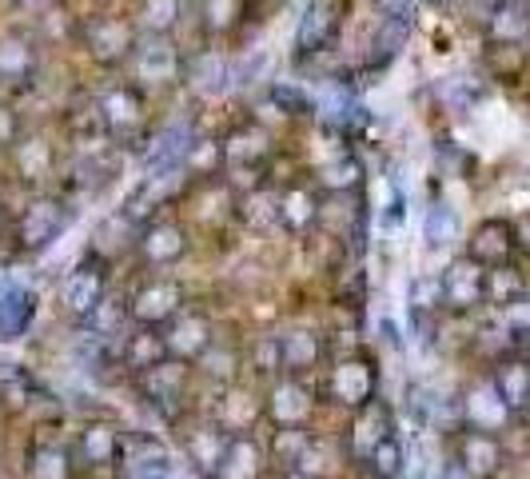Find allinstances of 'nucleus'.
<instances>
[{
  "label": "nucleus",
  "mask_w": 530,
  "mask_h": 479,
  "mask_svg": "<svg viewBox=\"0 0 530 479\" xmlns=\"http://www.w3.org/2000/svg\"><path fill=\"white\" fill-rule=\"evenodd\" d=\"M455 460L467 468L471 479H495L507 468V448L499 436L491 432H475V428H463L459 444H455Z\"/></svg>",
  "instance_id": "1"
},
{
  "label": "nucleus",
  "mask_w": 530,
  "mask_h": 479,
  "mask_svg": "<svg viewBox=\"0 0 530 479\" xmlns=\"http://www.w3.org/2000/svg\"><path fill=\"white\" fill-rule=\"evenodd\" d=\"M463 416H467V428H475V432H491V436L507 432V424L515 420V412L503 404V396L495 392L491 380L467 392V400H463Z\"/></svg>",
  "instance_id": "2"
},
{
  "label": "nucleus",
  "mask_w": 530,
  "mask_h": 479,
  "mask_svg": "<svg viewBox=\"0 0 530 479\" xmlns=\"http://www.w3.org/2000/svg\"><path fill=\"white\" fill-rule=\"evenodd\" d=\"M439 284H443V300H447L451 308H459V312H467V308H475V304L487 300V276H483V268H479L475 260L451 264V268L443 272Z\"/></svg>",
  "instance_id": "3"
},
{
  "label": "nucleus",
  "mask_w": 530,
  "mask_h": 479,
  "mask_svg": "<svg viewBox=\"0 0 530 479\" xmlns=\"http://www.w3.org/2000/svg\"><path fill=\"white\" fill-rule=\"evenodd\" d=\"M36 316V292L24 284H0V340L24 336V328Z\"/></svg>",
  "instance_id": "4"
},
{
  "label": "nucleus",
  "mask_w": 530,
  "mask_h": 479,
  "mask_svg": "<svg viewBox=\"0 0 530 479\" xmlns=\"http://www.w3.org/2000/svg\"><path fill=\"white\" fill-rule=\"evenodd\" d=\"M491 384H495V392L503 396V404H507L515 416H523V408L530 404V364L527 360H523V356L503 360V364L495 368Z\"/></svg>",
  "instance_id": "5"
},
{
  "label": "nucleus",
  "mask_w": 530,
  "mask_h": 479,
  "mask_svg": "<svg viewBox=\"0 0 530 479\" xmlns=\"http://www.w3.org/2000/svg\"><path fill=\"white\" fill-rule=\"evenodd\" d=\"M216 479H260V448L244 436H232L220 464H216Z\"/></svg>",
  "instance_id": "6"
},
{
  "label": "nucleus",
  "mask_w": 530,
  "mask_h": 479,
  "mask_svg": "<svg viewBox=\"0 0 530 479\" xmlns=\"http://www.w3.org/2000/svg\"><path fill=\"white\" fill-rule=\"evenodd\" d=\"M271 416L279 420L283 432H299V428L307 424V416H311L307 392H303L299 384H279L275 396H271Z\"/></svg>",
  "instance_id": "7"
},
{
  "label": "nucleus",
  "mask_w": 530,
  "mask_h": 479,
  "mask_svg": "<svg viewBox=\"0 0 530 479\" xmlns=\"http://www.w3.org/2000/svg\"><path fill=\"white\" fill-rule=\"evenodd\" d=\"M511 228L507 224H499V220H491V224H483L479 228V236H475V244H471V260L475 264H495V268H503L507 264V256H511Z\"/></svg>",
  "instance_id": "8"
},
{
  "label": "nucleus",
  "mask_w": 530,
  "mask_h": 479,
  "mask_svg": "<svg viewBox=\"0 0 530 479\" xmlns=\"http://www.w3.org/2000/svg\"><path fill=\"white\" fill-rule=\"evenodd\" d=\"M383 440H391V420H387V412L383 408H363V416H359V424H355V436H351V448H355V456H371Z\"/></svg>",
  "instance_id": "9"
},
{
  "label": "nucleus",
  "mask_w": 530,
  "mask_h": 479,
  "mask_svg": "<svg viewBox=\"0 0 530 479\" xmlns=\"http://www.w3.org/2000/svg\"><path fill=\"white\" fill-rule=\"evenodd\" d=\"M84 456H88V464L92 468H108L112 460H120V448H124V436L116 432V428H108V424H96V428H88L84 432Z\"/></svg>",
  "instance_id": "10"
},
{
  "label": "nucleus",
  "mask_w": 530,
  "mask_h": 479,
  "mask_svg": "<svg viewBox=\"0 0 530 479\" xmlns=\"http://www.w3.org/2000/svg\"><path fill=\"white\" fill-rule=\"evenodd\" d=\"M100 292H104L100 272L80 268V272H72L68 284H64V304H68L72 312H92V308L100 304Z\"/></svg>",
  "instance_id": "11"
},
{
  "label": "nucleus",
  "mask_w": 530,
  "mask_h": 479,
  "mask_svg": "<svg viewBox=\"0 0 530 479\" xmlns=\"http://www.w3.org/2000/svg\"><path fill=\"white\" fill-rule=\"evenodd\" d=\"M228 432L224 428H204V432H192L188 436V456H192V464L196 468H204V472H216V464H220V456H224V448H228Z\"/></svg>",
  "instance_id": "12"
},
{
  "label": "nucleus",
  "mask_w": 530,
  "mask_h": 479,
  "mask_svg": "<svg viewBox=\"0 0 530 479\" xmlns=\"http://www.w3.org/2000/svg\"><path fill=\"white\" fill-rule=\"evenodd\" d=\"M176 304H180V288H176V284H156V288L140 292V300H136V320H144V324L164 320V316L176 312Z\"/></svg>",
  "instance_id": "13"
},
{
  "label": "nucleus",
  "mask_w": 530,
  "mask_h": 479,
  "mask_svg": "<svg viewBox=\"0 0 530 479\" xmlns=\"http://www.w3.org/2000/svg\"><path fill=\"white\" fill-rule=\"evenodd\" d=\"M335 396L343 404H367L371 400V372L363 364H343L335 372Z\"/></svg>",
  "instance_id": "14"
},
{
  "label": "nucleus",
  "mask_w": 530,
  "mask_h": 479,
  "mask_svg": "<svg viewBox=\"0 0 530 479\" xmlns=\"http://www.w3.org/2000/svg\"><path fill=\"white\" fill-rule=\"evenodd\" d=\"M455 236H459V216H455V208L435 204V208L427 212V224H423L427 248H443V244H451Z\"/></svg>",
  "instance_id": "15"
},
{
  "label": "nucleus",
  "mask_w": 530,
  "mask_h": 479,
  "mask_svg": "<svg viewBox=\"0 0 530 479\" xmlns=\"http://www.w3.org/2000/svg\"><path fill=\"white\" fill-rule=\"evenodd\" d=\"M315 356H319V340L307 332H291L279 340V360L287 368H307V364H315Z\"/></svg>",
  "instance_id": "16"
},
{
  "label": "nucleus",
  "mask_w": 530,
  "mask_h": 479,
  "mask_svg": "<svg viewBox=\"0 0 530 479\" xmlns=\"http://www.w3.org/2000/svg\"><path fill=\"white\" fill-rule=\"evenodd\" d=\"M491 28H495V36H499V40H519V36H527L530 32V8L527 4H503V8L495 12Z\"/></svg>",
  "instance_id": "17"
},
{
  "label": "nucleus",
  "mask_w": 530,
  "mask_h": 479,
  "mask_svg": "<svg viewBox=\"0 0 530 479\" xmlns=\"http://www.w3.org/2000/svg\"><path fill=\"white\" fill-rule=\"evenodd\" d=\"M56 228H60L56 208H52V204H36V208L28 212V220H24V240H28V244H48V240L56 236Z\"/></svg>",
  "instance_id": "18"
},
{
  "label": "nucleus",
  "mask_w": 530,
  "mask_h": 479,
  "mask_svg": "<svg viewBox=\"0 0 530 479\" xmlns=\"http://www.w3.org/2000/svg\"><path fill=\"white\" fill-rule=\"evenodd\" d=\"M519 296H523V280H519V272L515 268H495L491 276H487V300H495V304H519Z\"/></svg>",
  "instance_id": "19"
},
{
  "label": "nucleus",
  "mask_w": 530,
  "mask_h": 479,
  "mask_svg": "<svg viewBox=\"0 0 530 479\" xmlns=\"http://www.w3.org/2000/svg\"><path fill=\"white\" fill-rule=\"evenodd\" d=\"M367 464H371L375 479H399L403 476V448H399V440H395V436L383 440V444L367 456Z\"/></svg>",
  "instance_id": "20"
},
{
  "label": "nucleus",
  "mask_w": 530,
  "mask_h": 479,
  "mask_svg": "<svg viewBox=\"0 0 530 479\" xmlns=\"http://www.w3.org/2000/svg\"><path fill=\"white\" fill-rule=\"evenodd\" d=\"M204 332H208V328H204L200 320H188V324H180V328L168 336V348H172V352H188V356H192V352H200V348L208 344V336H204Z\"/></svg>",
  "instance_id": "21"
},
{
  "label": "nucleus",
  "mask_w": 530,
  "mask_h": 479,
  "mask_svg": "<svg viewBox=\"0 0 530 479\" xmlns=\"http://www.w3.org/2000/svg\"><path fill=\"white\" fill-rule=\"evenodd\" d=\"M140 68H144V76H152V72H156V76H172V68H176L172 48H168V44H152V48L144 52V64H140Z\"/></svg>",
  "instance_id": "22"
},
{
  "label": "nucleus",
  "mask_w": 530,
  "mask_h": 479,
  "mask_svg": "<svg viewBox=\"0 0 530 479\" xmlns=\"http://www.w3.org/2000/svg\"><path fill=\"white\" fill-rule=\"evenodd\" d=\"M156 356H160V340L156 336H140L128 344V360L136 368H156Z\"/></svg>",
  "instance_id": "23"
},
{
  "label": "nucleus",
  "mask_w": 530,
  "mask_h": 479,
  "mask_svg": "<svg viewBox=\"0 0 530 479\" xmlns=\"http://www.w3.org/2000/svg\"><path fill=\"white\" fill-rule=\"evenodd\" d=\"M68 476V468H64V456L60 452H40L36 456V464H32V479H64Z\"/></svg>",
  "instance_id": "24"
},
{
  "label": "nucleus",
  "mask_w": 530,
  "mask_h": 479,
  "mask_svg": "<svg viewBox=\"0 0 530 479\" xmlns=\"http://www.w3.org/2000/svg\"><path fill=\"white\" fill-rule=\"evenodd\" d=\"M323 28H327V0H319V4L307 12V20H303V28H299V44L319 40V36H323Z\"/></svg>",
  "instance_id": "25"
},
{
  "label": "nucleus",
  "mask_w": 530,
  "mask_h": 479,
  "mask_svg": "<svg viewBox=\"0 0 530 479\" xmlns=\"http://www.w3.org/2000/svg\"><path fill=\"white\" fill-rule=\"evenodd\" d=\"M148 252H152L156 260H168V256H176V252H180V236H176L172 228H164V232H156V236H152Z\"/></svg>",
  "instance_id": "26"
},
{
  "label": "nucleus",
  "mask_w": 530,
  "mask_h": 479,
  "mask_svg": "<svg viewBox=\"0 0 530 479\" xmlns=\"http://www.w3.org/2000/svg\"><path fill=\"white\" fill-rule=\"evenodd\" d=\"M24 60H28V56H24V48H20V44H4V48H0V68L16 72Z\"/></svg>",
  "instance_id": "27"
},
{
  "label": "nucleus",
  "mask_w": 530,
  "mask_h": 479,
  "mask_svg": "<svg viewBox=\"0 0 530 479\" xmlns=\"http://www.w3.org/2000/svg\"><path fill=\"white\" fill-rule=\"evenodd\" d=\"M148 12H152V24H168L176 16V0H152Z\"/></svg>",
  "instance_id": "28"
},
{
  "label": "nucleus",
  "mask_w": 530,
  "mask_h": 479,
  "mask_svg": "<svg viewBox=\"0 0 530 479\" xmlns=\"http://www.w3.org/2000/svg\"><path fill=\"white\" fill-rule=\"evenodd\" d=\"M439 479H471V476H467V468H463V464H459V460L451 456V460L443 464V472H439Z\"/></svg>",
  "instance_id": "29"
},
{
  "label": "nucleus",
  "mask_w": 530,
  "mask_h": 479,
  "mask_svg": "<svg viewBox=\"0 0 530 479\" xmlns=\"http://www.w3.org/2000/svg\"><path fill=\"white\" fill-rule=\"evenodd\" d=\"M383 4H387V8H395V12H399V8H407V0H383Z\"/></svg>",
  "instance_id": "30"
},
{
  "label": "nucleus",
  "mask_w": 530,
  "mask_h": 479,
  "mask_svg": "<svg viewBox=\"0 0 530 479\" xmlns=\"http://www.w3.org/2000/svg\"><path fill=\"white\" fill-rule=\"evenodd\" d=\"M283 479H311V476H299V472H287Z\"/></svg>",
  "instance_id": "31"
},
{
  "label": "nucleus",
  "mask_w": 530,
  "mask_h": 479,
  "mask_svg": "<svg viewBox=\"0 0 530 479\" xmlns=\"http://www.w3.org/2000/svg\"><path fill=\"white\" fill-rule=\"evenodd\" d=\"M140 479H172V476H140Z\"/></svg>",
  "instance_id": "32"
},
{
  "label": "nucleus",
  "mask_w": 530,
  "mask_h": 479,
  "mask_svg": "<svg viewBox=\"0 0 530 479\" xmlns=\"http://www.w3.org/2000/svg\"><path fill=\"white\" fill-rule=\"evenodd\" d=\"M523 416H527V420H530V404H527V408H523Z\"/></svg>",
  "instance_id": "33"
}]
</instances>
